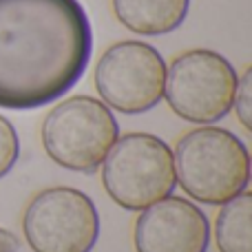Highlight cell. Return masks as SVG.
Wrapping results in <instances>:
<instances>
[{
	"instance_id": "7",
	"label": "cell",
	"mask_w": 252,
	"mask_h": 252,
	"mask_svg": "<svg viewBox=\"0 0 252 252\" xmlns=\"http://www.w3.org/2000/svg\"><path fill=\"white\" fill-rule=\"evenodd\" d=\"M166 62L155 47L139 40H122L102 53L93 82L111 111L139 115L164 100Z\"/></svg>"
},
{
	"instance_id": "1",
	"label": "cell",
	"mask_w": 252,
	"mask_h": 252,
	"mask_svg": "<svg viewBox=\"0 0 252 252\" xmlns=\"http://www.w3.org/2000/svg\"><path fill=\"white\" fill-rule=\"evenodd\" d=\"M93 29L80 0H0V109L58 102L84 75Z\"/></svg>"
},
{
	"instance_id": "9",
	"label": "cell",
	"mask_w": 252,
	"mask_h": 252,
	"mask_svg": "<svg viewBox=\"0 0 252 252\" xmlns=\"http://www.w3.org/2000/svg\"><path fill=\"white\" fill-rule=\"evenodd\" d=\"M113 13L128 31L139 35H164L179 29L190 0H111Z\"/></svg>"
},
{
	"instance_id": "13",
	"label": "cell",
	"mask_w": 252,
	"mask_h": 252,
	"mask_svg": "<svg viewBox=\"0 0 252 252\" xmlns=\"http://www.w3.org/2000/svg\"><path fill=\"white\" fill-rule=\"evenodd\" d=\"M20 250V239L11 230L0 228V252H18Z\"/></svg>"
},
{
	"instance_id": "4",
	"label": "cell",
	"mask_w": 252,
	"mask_h": 252,
	"mask_svg": "<svg viewBox=\"0 0 252 252\" xmlns=\"http://www.w3.org/2000/svg\"><path fill=\"white\" fill-rule=\"evenodd\" d=\"M102 184L106 195L122 208H148L170 197L177 186L173 151L157 135H122L102 161Z\"/></svg>"
},
{
	"instance_id": "11",
	"label": "cell",
	"mask_w": 252,
	"mask_h": 252,
	"mask_svg": "<svg viewBox=\"0 0 252 252\" xmlns=\"http://www.w3.org/2000/svg\"><path fill=\"white\" fill-rule=\"evenodd\" d=\"M18 157H20V139L4 115H0V179L16 166Z\"/></svg>"
},
{
	"instance_id": "2",
	"label": "cell",
	"mask_w": 252,
	"mask_h": 252,
	"mask_svg": "<svg viewBox=\"0 0 252 252\" xmlns=\"http://www.w3.org/2000/svg\"><path fill=\"white\" fill-rule=\"evenodd\" d=\"M173 161L177 184L199 204L221 206L248 190V146L226 128L213 124L192 128L175 144Z\"/></svg>"
},
{
	"instance_id": "3",
	"label": "cell",
	"mask_w": 252,
	"mask_h": 252,
	"mask_svg": "<svg viewBox=\"0 0 252 252\" xmlns=\"http://www.w3.org/2000/svg\"><path fill=\"white\" fill-rule=\"evenodd\" d=\"M42 146L58 166L91 175L120 137V124L102 100L73 95L58 102L42 122Z\"/></svg>"
},
{
	"instance_id": "5",
	"label": "cell",
	"mask_w": 252,
	"mask_h": 252,
	"mask_svg": "<svg viewBox=\"0 0 252 252\" xmlns=\"http://www.w3.org/2000/svg\"><path fill=\"white\" fill-rule=\"evenodd\" d=\"M237 82L239 75L228 58L210 49H190L166 69L164 97L186 122L215 124L232 111Z\"/></svg>"
},
{
	"instance_id": "12",
	"label": "cell",
	"mask_w": 252,
	"mask_h": 252,
	"mask_svg": "<svg viewBox=\"0 0 252 252\" xmlns=\"http://www.w3.org/2000/svg\"><path fill=\"white\" fill-rule=\"evenodd\" d=\"M237 118H239L241 126L246 130H252V66L244 71V75L237 82V91H235V102H232Z\"/></svg>"
},
{
	"instance_id": "6",
	"label": "cell",
	"mask_w": 252,
	"mask_h": 252,
	"mask_svg": "<svg viewBox=\"0 0 252 252\" xmlns=\"http://www.w3.org/2000/svg\"><path fill=\"white\" fill-rule=\"evenodd\" d=\"M22 235L33 252H93L100 215L91 197L78 188H44L22 215Z\"/></svg>"
},
{
	"instance_id": "10",
	"label": "cell",
	"mask_w": 252,
	"mask_h": 252,
	"mask_svg": "<svg viewBox=\"0 0 252 252\" xmlns=\"http://www.w3.org/2000/svg\"><path fill=\"white\" fill-rule=\"evenodd\" d=\"M219 252H252V192L244 190L221 204L215 219Z\"/></svg>"
},
{
	"instance_id": "8",
	"label": "cell",
	"mask_w": 252,
	"mask_h": 252,
	"mask_svg": "<svg viewBox=\"0 0 252 252\" xmlns=\"http://www.w3.org/2000/svg\"><path fill=\"white\" fill-rule=\"evenodd\" d=\"M133 241L137 252H206L210 223L197 204L170 195L139 210Z\"/></svg>"
}]
</instances>
